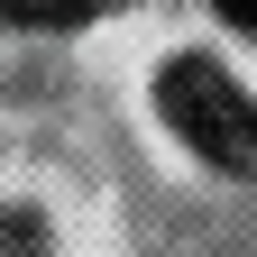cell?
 I'll return each instance as SVG.
<instances>
[{"instance_id": "cell-1", "label": "cell", "mask_w": 257, "mask_h": 257, "mask_svg": "<svg viewBox=\"0 0 257 257\" xmlns=\"http://www.w3.org/2000/svg\"><path fill=\"white\" fill-rule=\"evenodd\" d=\"M156 101H166L175 138L202 147L211 166H248V156H257V101L230 83V64H211V55H175L166 74H156Z\"/></svg>"}, {"instance_id": "cell-3", "label": "cell", "mask_w": 257, "mask_h": 257, "mask_svg": "<svg viewBox=\"0 0 257 257\" xmlns=\"http://www.w3.org/2000/svg\"><path fill=\"white\" fill-rule=\"evenodd\" d=\"M211 10L230 19V28H257V0H211Z\"/></svg>"}, {"instance_id": "cell-2", "label": "cell", "mask_w": 257, "mask_h": 257, "mask_svg": "<svg viewBox=\"0 0 257 257\" xmlns=\"http://www.w3.org/2000/svg\"><path fill=\"white\" fill-rule=\"evenodd\" d=\"M10 19H19V28H83L92 0H10Z\"/></svg>"}]
</instances>
